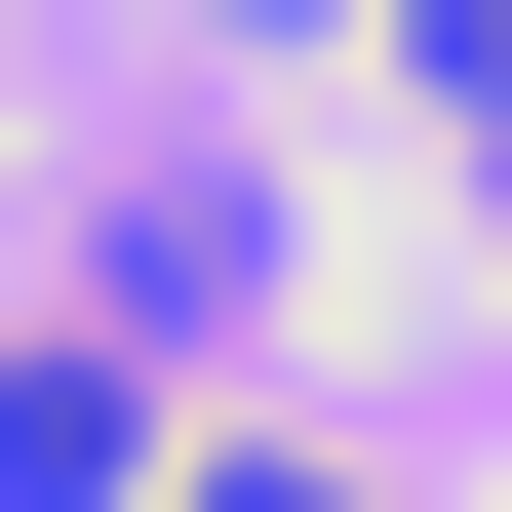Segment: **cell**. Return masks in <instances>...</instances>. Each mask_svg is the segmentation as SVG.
Wrapping results in <instances>:
<instances>
[{"label": "cell", "instance_id": "obj_2", "mask_svg": "<svg viewBox=\"0 0 512 512\" xmlns=\"http://www.w3.org/2000/svg\"><path fill=\"white\" fill-rule=\"evenodd\" d=\"M394 79H434V119H473V158H512V0H394Z\"/></svg>", "mask_w": 512, "mask_h": 512}, {"label": "cell", "instance_id": "obj_3", "mask_svg": "<svg viewBox=\"0 0 512 512\" xmlns=\"http://www.w3.org/2000/svg\"><path fill=\"white\" fill-rule=\"evenodd\" d=\"M158 512H355V473H316V434H197V473H158Z\"/></svg>", "mask_w": 512, "mask_h": 512}, {"label": "cell", "instance_id": "obj_1", "mask_svg": "<svg viewBox=\"0 0 512 512\" xmlns=\"http://www.w3.org/2000/svg\"><path fill=\"white\" fill-rule=\"evenodd\" d=\"M158 473V394H119V316H40V355H0V512H119Z\"/></svg>", "mask_w": 512, "mask_h": 512}]
</instances>
